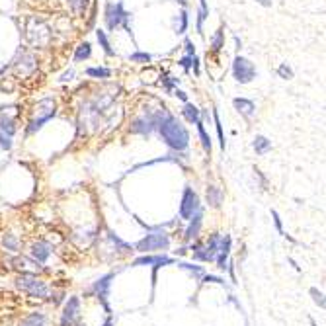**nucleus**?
I'll return each mask as SVG.
<instances>
[{"mask_svg": "<svg viewBox=\"0 0 326 326\" xmlns=\"http://www.w3.org/2000/svg\"><path fill=\"white\" fill-rule=\"evenodd\" d=\"M67 2H69V8L75 16H84L88 10V4H90V0H67Z\"/></svg>", "mask_w": 326, "mask_h": 326, "instance_id": "obj_23", "label": "nucleus"}, {"mask_svg": "<svg viewBox=\"0 0 326 326\" xmlns=\"http://www.w3.org/2000/svg\"><path fill=\"white\" fill-rule=\"evenodd\" d=\"M172 92H174V96H176V98H180V100L184 102V104H186V102H188V94H186V92H184V90H180V88H174V90H172Z\"/></svg>", "mask_w": 326, "mask_h": 326, "instance_id": "obj_38", "label": "nucleus"}, {"mask_svg": "<svg viewBox=\"0 0 326 326\" xmlns=\"http://www.w3.org/2000/svg\"><path fill=\"white\" fill-rule=\"evenodd\" d=\"M233 106H235V110H237L244 119H248V121L256 115V104L252 100H248V98H235V100H233Z\"/></svg>", "mask_w": 326, "mask_h": 326, "instance_id": "obj_12", "label": "nucleus"}, {"mask_svg": "<svg viewBox=\"0 0 326 326\" xmlns=\"http://www.w3.org/2000/svg\"><path fill=\"white\" fill-rule=\"evenodd\" d=\"M0 131L6 133L8 137H14V133H16V123H14L12 117H0Z\"/></svg>", "mask_w": 326, "mask_h": 326, "instance_id": "obj_27", "label": "nucleus"}, {"mask_svg": "<svg viewBox=\"0 0 326 326\" xmlns=\"http://www.w3.org/2000/svg\"><path fill=\"white\" fill-rule=\"evenodd\" d=\"M213 121H215V129H217V135H219V145H221V149L225 151L226 141H225V133H223V123H221V119H219V112H217V110H213Z\"/></svg>", "mask_w": 326, "mask_h": 326, "instance_id": "obj_28", "label": "nucleus"}, {"mask_svg": "<svg viewBox=\"0 0 326 326\" xmlns=\"http://www.w3.org/2000/svg\"><path fill=\"white\" fill-rule=\"evenodd\" d=\"M78 311H80V301L78 297H71L69 303L64 305L63 316H61V326H71L75 322V318L78 316Z\"/></svg>", "mask_w": 326, "mask_h": 326, "instance_id": "obj_11", "label": "nucleus"}, {"mask_svg": "<svg viewBox=\"0 0 326 326\" xmlns=\"http://www.w3.org/2000/svg\"><path fill=\"white\" fill-rule=\"evenodd\" d=\"M231 71H233V78L239 84H250L252 80L256 78V67H254V63H252L250 59L242 57V55H235Z\"/></svg>", "mask_w": 326, "mask_h": 326, "instance_id": "obj_7", "label": "nucleus"}, {"mask_svg": "<svg viewBox=\"0 0 326 326\" xmlns=\"http://www.w3.org/2000/svg\"><path fill=\"white\" fill-rule=\"evenodd\" d=\"M16 285L22 289L24 293H27L29 297H36V299H45V297L49 295V287H47L41 279H38L36 276H31V274H22V276H18Z\"/></svg>", "mask_w": 326, "mask_h": 326, "instance_id": "obj_6", "label": "nucleus"}, {"mask_svg": "<svg viewBox=\"0 0 326 326\" xmlns=\"http://www.w3.org/2000/svg\"><path fill=\"white\" fill-rule=\"evenodd\" d=\"M168 244H170L168 235H164V233H152V235H147L143 240H139L137 250L141 252L164 250V248H168Z\"/></svg>", "mask_w": 326, "mask_h": 326, "instance_id": "obj_9", "label": "nucleus"}, {"mask_svg": "<svg viewBox=\"0 0 326 326\" xmlns=\"http://www.w3.org/2000/svg\"><path fill=\"white\" fill-rule=\"evenodd\" d=\"M86 75L90 78H110L113 75V71L106 69V67H90V69H86Z\"/></svg>", "mask_w": 326, "mask_h": 326, "instance_id": "obj_24", "label": "nucleus"}, {"mask_svg": "<svg viewBox=\"0 0 326 326\" xmlns=\"http://www.w3.org/2000/svg\"><path fill=\"white\" fill-rule=\"evenodd\" d=\"M184 49H186V55H189V57L195 55V45H193L191 39H186V41H184Z\"/></svg>", "mask_w": 326, "mask_h": 326, "instance_id": "obj_37", "label": "nucleus"}, {"mask_svg": "<svg viewBox=\"0 0 326 326\" xmlns=\"http://www.w3.org/2000/svg\"><path fill=\"white\" fill-rule=\"evenodd\" d=\"M156 133L162 137L164 145L170 147L172 151L180 152V151H186V149H188V145H189L188 129H186V125H184L178 117H174L172 113L158 125Z\"/></svg>", "mask_w": 326, "mask_h": 326, "instance_id": "obj_1", "label": "nucleus"}, {"mask_svg": "<svg viewBox=\"0 0 326 326\" xmlns=\"http://www.w3.org/2000/svg\"><path fill=\"white\" fill-rule=\"evenodd\" d=\"M25 36H27V41L34 45V47H45L49 45L51 41V31L47 24L43 20H38V18H29L27 24H25Z\"/></svg>", "mask_w": 326, "mask_h": 326, "instance_id": "obj_5", "label": "nucleus"}, {"mask_svg": "<svg viewBox=\"0 0 326 326\" xmlns=\"http://www.w3.org/2000/svg\"><path fill=\"white\" fill-rule=\"evenodd\" d=\"M200 211H201L200 195L191 188H186L184 189V195H182V203H180V217L189 221L193 215H198Z\"/></svg>", "mask_w": 326, "mask_h": 326, "instance_id": "obj_8", "label": "nucleus"}, {"mask_svg": "<svg viewBox=\"0 0 326 326\" xmlns=\"http://www.w3.org/2000/svg\"><path fill=\"white\" fill-rule=\"evenodd\" d=\"M75 78V69H69V71H64L63 75L59 76V82L63 84V82H71Z\"/></svg>", "mask_w": 326, "mask_h": 326, "instance_id": "obj_36", "label": "nucleus"}, {"mask_svg": "<svg viewBox=\"0 0 326 326\" xmlns=\"http://www.w3.org/2000/svg\"><path fill=\"white\" fill-rule=\"evenodd\" d=\"M96 39H98L100 47L104 49V53H106L108 57H113V55H115V51L112 49V43H110V39H108V34H106L104 29H96Z\"/></svg>", "mask_w": 326, "mask_h": 326, "instance_id": "obj_20", "label": "nucleus"}, {"mask_svg": "<svg viewBox=\"0 0 326 326\" xmlns=\"http://www.w3.org/2000/svg\"><path fill=\"white\" fill-rule=\"evenodd\" d=\"M182 115L186 117V121L191 123V125H195L198 121L201 119V110L195 106V104H191V102H186L184 104V108H182Z\"/></svg>", "mask_w": 326, "mask_h": 326, "instance_id": "obj_13", "label": "nucleus"}, {"mask_svg": "<svg viewBox=\"0 0 326 326\" xmlns=\"http://www.w3.org/2000/svg\"><path fill=\"white\" fill-rule=\"evenodd\" d=\"M272 215H274V221H276V226H277V231L283 235V229H281V221H279V215H277V211H272Z\"/></svg>", "mask_w": 326, "mask_h": 326, "instance_id": "obj_39", "label": "nucleus"}, {"mask_svg": "<svg viewBox=\"0 0 326 326\" xmlns=\"http://www.w3.org/2000/svg\"><path fill=\"white\" fill-rule=\"evenodd\" d=\"M201 219H203V211H200L198 215H193L189 221V226H188V231H186V239L188 240H191V239H195L198 235H200V229H201Z\"/></svg>", "mask_w": 326, "mask_h": 326, "instance_id": "obj_16", "label": "nucleus"}, {"mask_svg": "<svg viewBox=\"0 0 326 326\" xmlns=\"http://www.w3.org/2000/svg\"><path fill=\"white\" fill-rule=\"evenodd\" d=\"M14 67H16V71H18V75L22 76H27L31 75L34 71H36V57H34V53H29V51H20L18 53V59L14 61Z\"/></svg>", "mask_w": 326, "mask_h": 326, "instance_id": "obj_10", "label": "nucleus"}, {"mask_svg": "<svg viewBox=\"0 0 326 326\" xmlns=\"http://www.w3.org/2000/svg\"><path fill=\"white\" fill-rule=\"evenodd\" d=\"M45 324H47V320H45V316H43V314L31 313L29 316H25L20 326H45Z\"/></svg>", "mask_w": 326, "mask_h": 326, "instance_id": "obj_25", "label": "nucleus"}, {"mask_svg": "<svg viewBox=\"0 0 326 326\" xmlns=\"http://www.w3.org/2000/svg\"><path fill=\"white\" fill-rule=\"evenodd\" d=\"M311 295H313V299H314V303L320 307V309H324V295L318 291L316 287H313L311 289Z\"/></svg>", "mask_w": 326, "mask_h": 326, "instance_id": "obj_34", "label": "nucleus"}, {"mask_svg": "<svg viewBox=\"0 0 326 326\" xmlns=\"http://www.w3.org/2000/svg\"><path fill=\"white\" fill-rule=\"evenodd\" d=\"M168 115L170 113H168L166 108H156V110L147 108L141 115H137L131 121V133H137V135H143V137H151Z\"/></svg>", "mask_w": 326, "mask_h": 326, "instance_id": "obj_2", "label": "nucleus"}, {"mask_svg": "<svg viewBox=\"0 0 326 326\" xmlns=\"http://www.w3.org/2000/svg\"><path fill=\"white\" fill-rule=\"evenodd\" d=\"M176 2H180L182 6H188V0H176Z\"/></svg>", "mask_w": 326, "mask_h": 326, "instance_id": "obj_41", "label": "nucleus"}, {"mask_svg": "<svg viewBox=\"0 0 326 326\" xmlns=\"http://www.w3.org/2000/svg\"><path fill=\"white\" fill-rule=\"evenodd\" d=\"M254 2L264 6V8H272V4H274V0H254Z\"/></svg>", "mask_w": 326, "mask_h": 326, "instance_id": "obj_40", "label": "nucleus"}, {"mask_svg": "<svg viewBox=\"0 0 326 326\" xmlns=\"http://www.w3.org/2000/svg\"><path fill=\"white\" fill-rule=\"evenodd\" d=\"M55 113H57V104H55L53 98H43V100H39L38 106H36V115L29 119V123L25 127L27 135L38 133L39 129L45 125L49 119L55 117Z\"/></svg>", "mask_w": 326, "mask_h": 326, "instance_id": "obj_4", "label": "nucleus"}, {"mask_svg": "<svg viewBox=\"0 0 326 326\" xmlns=\"http://www.w3.org/2000/svg\"><path fill=\"white\" fill-rule=\"evenodd\" d=\"M221 201H223V191H221V188H217L213 184L207 186V203L213 205V207H219Z\"/></svg>", "mask_w": 326, "mask_h": 326, "instance_id": "obj_18", "label": "nucleus"}, {"mask_svg": "<svg viewBox=\"0 0 326 326\" xmlns=\"http://www.w3.org/2000/svg\"><path fill=\"white\" fill-rule=\"evenodd\" d=\"M252 149L256 151L258 156H264V154H268L272 151V141L268 137H264V135H256L254 141H252Z\"/></svg>", "mask_w": 326, "mask_h": 326, "instance_id": "obj_15", "label": "nucleus"}, {"mask_svg": "<svg viewBox=\"0 0 326 326\" xmlns=\"http://www.w3.org/2000/svg\"><path fill=\"white\" fill-rule=\"evenodd\" d=\"M191 63H193V57H189V55H184L180 61H178V64L186 71V73H189V69H191Z\"/></svg>", "mask_w": 326, "mask_h": 326, "instance_id": "obj_35", "label": "nucleus"}, {"mask_svg": "<svg viewBox=\"0 0 326 326\" xmlns=\"http://www.w3.org/2000/svg\"><path fill=\"white\" fill-rule=\"evenodd\" d=\"M141 264H158V266H162V264H170V258H166V256H156V258L145 256V258L135 260V266H141Z\"/></svg>", "mask_w": 326, "mask_h": 326, "instance_id": "obj_29", "label": "nucleus"}, {"mask_svg": "<svg viewBox=\"0 0 326 326\" xmlns=\"http://www.w3.org/2000/svg\"><path fill=\"white\" fill-rule=\"evenodd\" d=\"M195 125H198V135L201 139V147H203V151L209 154L211 152V137H209V133L205 131V125H203V113H201V119Z\"/></svg>", "mask_w": 326, "mask_h": 326, "instance_id": "obj_17", "label": "nucleus"}, {"mask_svg": "<svg viewBox=\"0 0 326 326\" xmlns=\"http://www.w3.org/2000/svg\"><path fill=\"white\" fill-rule=\"evenodd\" d=\"M51 254V246L49 242H45V240H39V242H36L34 246H31V256L38 260V262H45L47 258H49Z\"/></svg>", "mask_w": 326, "mask_h": 326, "instance_id": "obj_14", "label": "nucleus"}, {"mask_svg": "<svg viewBox=\"0 0 326 326\" xmlns=\"http://www.w3.org/2000/svg\"><path fill=\"white\" fill-rule=\"evenodd\" d=\"M162 84H164V88H166V90H170V92H172V90H174V88L180 84V78H174V76H164Z\"/></svg>", "mask_w": 326, "mask_h": 326, "instance_id": "obj_32", "label": "nucleus"}, {"mask_svg": "<svg viewBox=\"0 0 326 326\" xmlns=\"http://www.w3.org/2000/svg\"><path fill=\"white\" fill-rule=\"evenodd\" d=\"M277 76L283 78V80H291V78L295 76V73H293V69H291L287 63H281L277 67Z\"/></svg>", "mask_w": 326, "mask_h": 326, "instance_id": "obj_30", "label": "nucleus"}, {"mask_svg": "<svg viewBox=\"0 0 326 326\" xmlns=\"http://www.w3.org/2000/svg\"><path fill=\"white\" fill-rule=\"evenodd\" d=\"M129 61L137 64H149L152 61V55L151 53H143V51H135V53L129 55Z\"/></svg>", "mask_w": 326, "mask_h": 326, "instance_id": "obj_26", "label": "nucleus"}, {"mask_svg": "<svg viewBox=\"0 0 326 326\" xmlns=\"http://www.w3.org/2000/svg\"><path fill=\"white\" fill-rule=\"evenodd\" d=\"M223 47H225V27L221 25L213 34V38H211V51H213V53H219Z\"/></svg>", "mask_w": 326, "mask_h": 326, "instance_id": "obj_21", "label": "nucleus"}, {"mask_svg": "<svg viewBox=\"0 0 326 326\" xmlns=\"http://www.w3.org/2000/svg\"><path fill=\"white\" fill-rule=\"evenodd\" d=\"M2 242H4V246H6L8 250H18V240H16L14 235H4Z\"/></svg>", "mask_w": 326, "mask_h": 326, "instance_id": "obj_31", "label": "nucleus"}, {"mask_svg": "<svg viewBox=\"0 0 326 326\" xmlns=\"http://www.w3.org/2000/svg\"><path fill=\"white\" fill-rule=\"evenodd\" d=\"M0 149H4V151H10V149H12V137H8V135L2 133V131H0Z\"/></svg>", "mask_w": 326, "mask_h": 326, "instance_id": "obj_33", "label": "nucleus"}, {"mask_svg": "<svg viewBox=\"0 0 326 326\" xmlns=\"http://www.w3.org/2000/svg\"><path fill=\"white\" fill-rule=\"evenodd\" d=\"M188 24H189V16H188V10L184 8L182 12L178 14V20H176V34L178 36H184L188 31Z\"/></svg>", "mask_w": 326, "mask_h": 326, "instance_id": "obj_22", "label": "nucleus"}, {"mask_svg": "<svg viewBox=\"0 0 326 326\" xmlns=\"http://www.w3.org/2000/svg\"><path fill=\"white\" fill-rule=\"evenodd\" d=\"M90 55H92V45H90L88 41H84V43H80V45L76 47L73 59H75V63H82V61L90 59Z\"/></svg>", "mask_w": 326, "mask_h": 326, "instance_id": "obj_19", "label": "nucleus"}, {"mask_svg": "<svg viewBox=\"0 0 326 326\" xmlns=\"http://www.w3.org/2000/svg\"><path fill=\"white\" fill-rule=\"evenodd\" d=\"M129 20H131V14L123 8V2H121V0H117V2H106L104 22H106V27H108L110 31H115L117 27H123L129 36H133Z\"/></svg>", "mask_w": 326, "mask_h": 326, "instance_id": "obj_3", "label": "nucleus"}]
</instances>
